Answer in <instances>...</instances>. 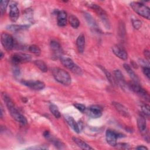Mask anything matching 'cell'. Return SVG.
Segmentation results:
<instances>
[{
  "label": "cell",
  "mask_w": 150,
  "mask_h": 150,
  "mask_svg": "<svg viewBox=\"0 0 150 150\" xmlns=\"http://www.w3.org/2000/svg\"><path fill=\"white\" fill-rule=\"evenodd\" d=\"M29 27V25H9L6 26V29L12 32H17L28 29Z\"/></svg>",
  "instance_id": "24"
},
{
  "label": "cell",
  "mask_w": 150,
  "mask_h": 150,
  "mask_svg": "<svg viewBox=\"0 0 150 150\" xmlns=\"http://www.w3.org/2000/svg\"><path fill=\"white\" fill-rule=\"evenodd\" d=\"M90 7L91 9H93L97 13V14L100 17L101 19L102 20L103 22L105 24V25H106L107 28H109L110 24L108 22V19L107 18V13L105 12V11L97 4H91L90 5Z\"/></svg>",
  "instance_id": "9"
},
{
  "label": "cell",
  "mask_w": 150,
  "mask_h": 150,
  "mask_svg": "<svg viewBox=\"0 0 150 150\" xmlns=\"http://www.w3.org/2000/svg\"><path fill=\"white\" fill-rule=\"evenodd\" d=\"M73 141L75 144L80 148L83 149H86V150H89V149H93L92 147H91L89 145H88L86 142L83 141L82 139L77 138V137H73L72 138Z\"/></svg>",
  "instance_id": "21"
},
{
  "label": "cell",
  "mask_w": 150,
  "mask_h": 150,
  "mask_svg": "<svg viewBox=\"0 0 150 150\" xmlns=\"http://www.w3.org/2000/svg\"><path fill=\"white\" fill-rule=\"evenodd\" d=\"M49 110H50V112H52V114L54 116V117L59 118L61 117L60 112L57 107L56 105H54L53 104H51L49 105Z\"/></svg>",
  "instance_id": "28"
},
{
  "label": "cell",
  "mask_w": 150,
  "mask_h": 150,
  "mask_svg": "<svg viewBox=\"0 0 150 150\" xmlns=\"http://www.w3.org/2000/svg\"><path fill=\"white\" fill-rule=\"evenodd\" d=\"M52 74L54 79L59 83L64 86H69L71 84V76L69 73L64 69L54 67L52 69Z\"/></svg>",
  "instance_id": "2"
},
{
  "label": "cell",
  "mask_w": 150,
  "mask_h": 150,
  "mask_svg": "<svg viewBox=\"0 0 150 150\" xmlns=\"http://www.w3.org/2000/svg\"><path fill=\"white\" fill-rule=\"evenodd\" d=\"M100 68L102 70V71L104 73L107 79H108V80L109 81V82L113 86H115L116 84V83H115V79L113 77V76L111 75V74L107 70L105 69L104 67L103 66H100Z\"/></svg>",
  "instance_id": "25"
},
{
  "label": "cell",
  "mask_w": 150,
  "mask_h": 150,
  "mask_svg": "<svg viewBox=\"0 0 150 150\" xmlns=\"http://www.w3.org/2000/svg\"><path fill=\"white\" fill-rule=\"evenodd\" d=\"M50 139L52 140L51 142H52L53 144H54V145L56 147H57L58 149H63L64 148V147H63L64 144L61 141H60L57 139H56V138H50Z\"/></svg>",
  "instance_id": "31"
},
{
  "label": "cell",
  "mask_w": 150,
  "mask_h": 150,
  "mask_svg": "<svg viewBox=\"0 0 150 150\" xmlns=\"http://www.w3.org/2000/svg\"><path fill=\"white\" fill-rule=\"evenodd\" d=\"M9 18L13 22H16L19 16V11L16 4L15 2H12L9 5Z\"/></svg>",
  "instance_id": "12"
},
{
  "label": "cell",
  "mask_w": 150,
  "mask_h": 150,
  "mask_svg": "<svg viewBox=\"0 0 150 150\" xmlns=\"http://www.w3.org/2000/svg\"><path fill=\"white\" fill-rule=\"evenodd\" d=\"M31 59L32 57L30 54L24 53H15L11 56V61L15 64L27 63Z\"/></svg>",
  "instance_id": "5"
},
{
  "label": "cell",
  "mask_w": 150,
  "mask_h": 150,
  "mask_svg": "<svg viewBox=\"0 0 150 150\" xmlns=\"http://www.w3.org/2000/svg\"><path fill=\"white\" fill-rule=\"evenodd\" d=\"M60 62L62 63V64L65 67H66L67 69L70 70L71 71L73 69V68L76 65L74 63L73 60L71 59H70V57H69L68 56L62 55L60 57Z\"/></svg>",
  "instance_id": "15"
},
{
  "label": "cell",
  "mask_w": 150,
  "mask_h": 150,
  "mask_svg": "<svg viewBox=\"0 0 150 150\" xmlns=\"http://www.w3.org/2000/svg\"><path fill=\"white\" fill-rule=\"evenodd\" d=\"M129 86L130 88L135 93H137L138 96L146 100L147 101H149V95L146 90H145L144 88H143L139 84L135 83L134 82L130 83L129 84Z\"/></svg>",
  "instance_id": "6"
},
{
  "label": "cell",
  "mask_w": 150,
  "mask_h": 150,
  "mask_svg": "<svg viewBox=\"0 0 150 150\" xmlns=\"http://www.w3.org/2000/svg\"><path fill=\"white\" fill-rule=\"evenodd\" d=\"M136 149H142V150H148V148L144 145H139L135 148Z\"/></svg>",
  "instance_id": "38"
},
{
  "label": "cell",
  "mask_w": 150,
  "mask_h": 150,
  "mask_svg": "<svg viewBox=\"0 0 150 150\" xmlns=\"http://www.w3.org/2000/svg\"><path fill=\"white\" fill-rule=\"evenodd\" d=\"M137 125L138 128L140 132V133L144 137L145 139L149 141V136H148V131L147 129V125L146 122V120L143 115H139L137 118Z\"/></svg>",
  "instance_id": "7"
},
{
  "label": "cell",
  "mask_w": 150,
  "mask_h": 150,
  "mask_svg": "<svg viewBox=\"0 0 150 150\" xmlns=\"http://www.w3.org/2000/svg\"><path fill=\"white\" fill-rule=\"evenodd\" d=\"M34 64L36 65V67H38L42 72H46L47 71V67L46 63L43 61L40 60H35Z\"/></svg>",
  "instance_id": "26"
},
{
  "label": "cell",
  "mask_w": 150,
  "mask_h": 150,
  "mask_svg": "<svg viewBox=\"0 0 150 150\" xmlns=\"http://www.w3.org/2000/svg\"><path fill=\"white\" fill-rule=\"evenodd\" d=\"M112 52L114 53V54L119 57L120 59L125 60L128 58V54L127 52L121 46H114L112 47Z\"/></svg>",
  "instance_id": "13"
},
{
  "label": "cell",
  "mask_w": 150,
  "mask_h": 150,
  "mask_svg": "<svg viewBox=\"0 0 150 150\" xmlns=\"http://www.w3.org/2000/svg\"><path fill=\"white\" fill-rule=\"evenodd\" d=\"M69 23L73 28H77L80 25V21L78 18L74 15H70L69 17Z\"/></svg>",
  "instance_id": "27"
},
{
  "label": "cell",
  "mask_w": 150,
  "mask_h": 150,
  "mask_svg": "<svg viewBox=\"0 0 150 150\" xmlns=\"http://www.w3.org/2000/svg\"><path fill=\"white\" fill-rule=\"evenodd\" d=\"M1 42L6 50L10 51L13 48L14 40L13 37L10 34L6 32L2 33L1 35Z\"/></svg>",
  "instance_id": "4"
},
{
  "label": "cell",
  "mask_w": 150,
  "mask_h": 150,
  "mask_svg": "<svg viewBox=\"0 0 150 150\" xmlns=\"http://www.w3.org/2000/svg\"><path fill=\"white\" fill-rule=\"evenodd\" d=\"M76 46L79 53H82L85 47V37L83 34L80 35L76 40Z\"/></svg>",
  "instance_id": "20"
},
{
  "label": "cell",
  "mask_w": 150,
  "mask_h": 150,
  "mask_svg": "<svg viewBox=\"0 0 150 150\" xmlns=\"http://www.w3.org/2000/svg\"><path fill=\"white\" fill-rule=\"evenodd\" d=\"M43 136L46 138H49L50 137V132L49 131H45L43 132Z\"/></svg>",
  "instance_id": "39"
},
{
  "label": "cell",
  "mask_w": 150,
  "mask_h": 150,
  "mask_svg": "<svg viewBox=\"0 0 150 150\" xmlns=\"http://www.w3.org/2000/svg\"><path fill=\"white\" fill-rule=\"evenodd\" d=\"M87 114L92 118H98L102 115L103 108L98 105H92L86 110Z\"/></svg>",
  "instance_id": "10"
},
{
  "label": "cell",
  "mask_w": 150,
  "mask_h": 150,
  "mask_svg": "<svg viewBox=\"0 0 150 150\" xmlns=\"http://www.w3.org/2000/svg\"><path fill=\"white\" fill-rule=\"evenodd\" d=\"M65 120L67 121V124H69V125L77 134H79L80 132L79 127L78 124L76 122V121L74 120V119L70 115H65L64 116Z\"/></svg>",
  "instance_id": "19"
},
{
  "label": "cell",
  "mask_w": 150,
  "mask_h": 150,
  "mask_svg": "<svg viewBox=\"0 0 150 150\" xmlns=\"http://www.w3.org/2000/svg\"><path fill=\"white\" fill-rule=\"evenodd\" d=\"M113 106L117 110V111L122 116L125 117H129V113L127 110V108L124 107L121 104L117 103V102H112V103Z\"/></svg>",
  "instance_id": "16"
},
{
  "label": "cell",
  "mask_w": 150,
  "mask_h": 150,
  "mask_svg": "<svg viewBox=\"0 0 150 150\" xmlns=\"http://www.w3.org/2000/svg\"><path fill=\"white\" fill-rule=\"evenodd\" d=\"M1 56V57H1V59H2L3 58V57H4V54H3V52H1V56Z\"/></svg>",
  "instance_id": "40"
},
{
  "label": "cell",
  "mask_w": 150,
  "mask_h": 150,
  "mask_svg": "<svg viewBox=\"0 0 150 150\" xmlns=\"http://www.w3.org/2000/svg\"><path fill=\"white\" fill-rule=\"evenodd\" d=\"M114 75V79L116 83H118L119 86H120L122 88H124L126 86V83L125 81L124 77L121 73V71L118 70H115L113 72Z\"/></svg>",
  "instance_id": "14"
},
{
  "label": "cell",
  "mask_w": 150,
  "mask_h": 150,
  "mask_svg": "<svg viewBox=\"0 0 150 150\" xmlns=\"http://www.w3.org/2000/svg\"><path fill=\"white\" fill-rule=\"evenodd\" d=\"M22 84L35 90H41L45 87V84L38 80H22Z\"/></svg>",
  "instance_id": "11"
},
{
  "label": "cell",
  "mask_w": 150,
  "mask_h": 150,
  "mask_svg": "<svg viewBox=\"0 0 150 150\" xmlns=\"http://www.w3.org/2000/svg\"><path fill=\"white\" fill-rule=\"evenodd\" d=\"M48 148L47 146H45V145H38V146H30L28 148V149H46Z\"/></svg>",
  "instance_id": "36"
},
{
  "label": "cell",
  "mask_w": 150,
  "mask_h": 150,
  "mask_svg": "<svg viewBox=\"0 0 150 150\" xmlns=\"http://www.w3.org/2000/svg\"><path fill=\"white\" fill-rule=\"evenodd\" d=\"M50 46L55 56H59L60 57L62 55L61 54V46L59 44V42L55 41V40H52L50 42Z\"/></svg>",
  "instance_id": "22"
},
{
  "label": "cell",
  "mask_w": 150,
  "mask_h": 150,
  "mask_svg": "<svg viewBox=\"0 0 150 150\" xmlns=\"http://www.w3.org/2000/svg\"><path fill=\"white\" fill-rule=\"evenodd\" d=\"M57 22L59 26H64L67 23V13L64 11H59L57 13Z\"/></svg>",
  "instance_id": "17"
},
{
  "label": "cell",
  "mask_w": 150,
  "mask_h": 150,
  "mask_svg": "<svg viewBox=\"0 0 150 150\" xmlns=\"http://www.w3.org/2000/svg\"><path fill=\"white\" fill-rule=\"evenodd\" d=\"M73 105L79 111H80L81 112H84L86 111V107L84 105L80 103H75L73 104Z\"/></svg>",
  "instance_id": "34"
},
{
  "label": "cell",
  "mask_w": 150,
  "mask_h": 150,
  "mask_svg": "<svg viewBox=\"0 0 150 150\" xmlns=\"http://www.w3.org/2000/svg\"><path fill=\"white\" fill-rule=\"evenodd\" d=\"M84 17L86 18V20L88 24L89 25V26L92 29H94V30H98V29L97 24L96 21L92 17V16H91L89 13H88L87 12L84 13Z\"/></svg>",
  "instance_id": "23"
},
{
  "label": "cell",
  "mask_w": 150,
  "mask_h": 150,
  "mask_svg": "<svg viewBox=\"0 0 150 150\" xmlns=\"http://www.w3.org/2000/svg\"><path fill=\"white\" fill-rule=\"evenodd\" d=\"M144 53V56H145V57L149 60V56H150V55H149V50H145Z\"/></svg>",
  "instance_id": "37"
},
{
  "label": "cell",
  "mask_w": 150,
  "mask_h": 150,
  "mask_svg": "<svg viewBox=\"0 0 150 150\" xmlns=\"http://www.w3.org/2000/svg\"><path fill=\"white\" fill-rule=\"evenodd\" d=\"M122 137V134L117 132L111 129H107L105 132V139L107 142L111 146H115L117 144V139Z\"/></svg>",
  "instance_id": "8"
},
{
  "label": "cell",
  "mask_w": 150,
  "mask_h": 150,
  "mask_svg": "<svg viewBox=\"0 0 150 150\" xmlns=\"http://www.w3.org/2000/svg\"><path fill=\"white\" fill-rule=\"evenodd\" d=\"M130 6L137 13L147 19H149L150 10L145 4L139 2H132L130 3Z\"/></svg>",
  "instance_id": "3"
},
{
  "label": "cell",
  "mask_w": 150,
  "mask_h": 150,
  "mask_svg": "<svg viewBox=\"0 0 150 150\" xmlns=\"http://www.w3.org/2000/svg\"><path fill=\"white\" fill-rule=\"evenodd\" d=\"M132 23L134 28L136 29H139L142 26V22L137 18L135 19H132Z\"/></svg>",
  "instance_id": "33"
},
{
  "label": "cell",
  "mask_w": 150,
  "mask_h": 150,
  "mask_svg": "<svg viewBox=\"0 0 150 150\" xmlns=\"http://www.w3.org/2000/svg\"><path fill=\"white\" fill-rule=\"evenodd\" d=\"M9 2V1H5V0L1 1V3H0V11H1V15H3L5 13Z\"/></svg>",
  "instance_id": "32"
},
{
  "label": "cell",
  "mask_w": 150,
  "mask_h": 150,
  "mask_svg": "<svg viewBox=\"0 0 150 150\" xmlns=\"http://www.w3.org/2000/svg\"><path fill=\"white\" fill-rule=\"evenodd\" d=\"M142 71L144 74L146 76V77L149 79V76H150V71H149V66H145L142 68Z\"/></svg>",
  "instance_id": "35"
},
{
  "label": "cell",
  "mask_w": 150,
  "mask_h": 150,
  "mask_svg": "<svg viewBox=\"0 0 150 150\" xmlns=\"http://www.w3.org/2000/svg\"><path fill=\"white\" fill-rule=\"evenodd\" d=\"M29 51L36 55H38L39 56L40 53H41V50L39 48V47L37 45H30L29 47V49H28Z\"/></svg>",
  "instance_id": "29"
},
{
  "label": "cell",
  "mask_w": 150,
  "mask_h": 150,
  "mask_svg": "<svg viewBox=\"0 0 150 150\" xmlns=\"http://www.w3.org/2000/svg\"><path fill=\"white\" fill-rule=\"evenodd\" d=\"M123 67L125 69V70H126V71L127 72V73L128 74L130 78L132 79V81L135 83L139 84V80L138 77L137 76L136 73L134 71V70L131 69L130 66L127 63H124L123 64Z\"/></svg>",
  "instance_id": "18"
},
{
  "label": "cell",
  "mask_w": 150,
  "mask_h": 150,
  "mask_svg": "<svg viewBox=\"0 0 150 150\" xmlns=\"http://www.w3.org/2000/svg\"><path fill=\"white\" fill-rule=\"evenodd\" d=\"M2 97L12 118L15 119L17 122H19L22 125L26 124L28 122L27 119L23 115H22L18 111L14 103L11 100V98L9 97V96L5 93H2Z\"/></svg>",
  "instance_id": "1"
},
{
  "label": "cell",
  "mask_w": 150,
  "mask_h": 150,
  "mask_svg": "<svg viewBox=\"0 0 150 150\" xmlns=\"http://www.w3.org/2000/svg\"><path fill=\"white\" fill-rule=\"evenodd\" d=\"M141 108L144 116H146L147 117H149V105L146 104H141Z\"/></svg>",
  "instance_id": "30"
}]
</instances>
